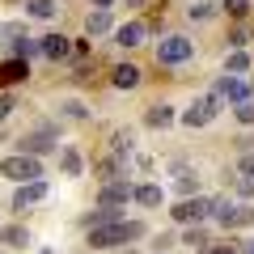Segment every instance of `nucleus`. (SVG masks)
I'll return each instance as SVG.
<instances>
[{
  "mask_svg": "<svg viewBox=\"0 0 254 254\" xmlns=\"http://www.w3.org/2000/svg\"><path fill=\"white\" fill-rule=\"evenodd\" d=\"M136 237H144V225L140 220H110V225H93L89 229V246L93 250H115V246H127L136 242Z\"/></svg>",
  "mask_w": 254,
  "mask_h": 254,
  "instance_id": "obj_1",
  "label": "nucleus"
},
{
  "mask_svg": "<svg viewBox=\"0 0 254 254\" xmlns=\"http://www.w3.org/2000/svg\"><path fill=\"white\" fill-rule=\"evenodd\" d=\"M212 216L220 229H246L254 225V208L250 203H233V199H212Z\"/></svg>",
  "mask_w": 254,
  "mask_h": 254,
  "instance_id": "obj_2",
  "label": "nucleus"
},
{
  "mask_svg": "<svg viewBox=\"0 0 254 254\" xmlns=\"http://www.w3.org/2000/svg\"><path fill=\"white\" fill-rule=\"evenodd\" d=\"M0 174L13 178V182H34V178H43V161L30 157V153H13V157L0 161Z\"/></svg>",
  "mask_w": 254,
  "mask_h": 254,
  "instance_id": "obj_3",
  "label": "nucleus"
},
{
  "mask_svg": "<svg viewBox=\"0 0 254 254\" xmlns=\"http://www.w3.org/2000/svg\"><path fill=\"white\" fill-rule=\"evenodd\" d=\"M216 115H220V93H203V98H195L178 119H182L187 127H208Z\"/></svg>",
  "mask_w": 254,
  "mask_h": 254,
  "instance_id": "obj_4",
  "label": "nucleus"
},
{
  "mask_svg": "<svg viewBox=\"0 0 254 254\" xmlns=\"http://www.w3.org/2000/svg\"><path fill=\"white\" fill-rule=\"evenodd\" d=\"M190 55H195V43L187 34H170L157 43V64H187Z\"/></svg>",
  "mask_w": 254,
  "mask_h": 254,
  "instance_id": "obj_5",
  "label": "nucleus"
},
{
  "mask_svg": "<svg viewBox=\"0 0 254 254\" xmlns=\"http://www.w3.org/2000/svg\"><path fill=\"white\" fill-rule=\"evenodd\" d=\"M170 216L178 220V225H199V220L212 216V199H203V195H187V199H182Z\"/></svg>",
  "mask_w": 254,
  "mask_h": 254,
  "instance_id": "obj_6",
  "label": "nucleus"
},
{
  "mask_svg": "<svg viewBox=\"0 0 254 254\" xmlns=\"http://www.w3.org/2000/svg\"><path fill=\"white\" fill-rule=\"evenodd\" d=\"M47 199V182L34 178V182H17V190H13V212H26L30 203H43Z\"/></svg>",
  "mask_w": 254,
  "mask_h": 254,
  "instance_id": "obj_7",
  "label": "nucleus"
},
{
  "mask_svg": "<svg viewBox=\"0 0 254 254\" xmlns=\"http://www.w3.org/2000/svg\"><path fill=\"white\" fill-rule=\"evenodd\" d=\"M60 144V136L55 131H30V136H21V153H30V157H43V153H51V148Z\"/></svg>",
  "mask_w": 254,
  "mask_h": 254,
  "instance_id": "obj_8",
  "label": "nucleus"
},
{
  "mask_svg": "<svg viewBox=\"0 0 254 254\" xmlns=\"http://www.w3.org/2000/svg\"><path fill=\"white\" fill-rule=\"evenodd\" d=\"M30 76V64L26 60H4L0 64V89H13L17 81H26Z\"/></svg>",
  "mask_w": 254,
  "mask_h": 254,
  "instance_id": "obj_9",
  "label": "nucleus"
},
{
  "mask_svg": "<svg viewBox=\"0 0 254 254\" xmlns=\"http://www.w3.org/2000/svg\"><path fill=\"white\" fill-rule=\"evenodd\" d=\"M216 93H220V98H229V102H246V98H250L246 81H242V76H233V72H225L216 81Z\"/></svg>",
  "mask_w": 254,
  "mask_h": 254,
  "instance_id": "obj_10",
  "label": "nucleus"
},
{
  "mask_svg": "<svg viewBox=\"0 0 254 254\" xmlns=\"http://www.w3.org/2000/svg\"><path fill=\"white\" fill-rule=\"evenodd\" d=\"M127 199H131V187H127V182H102V190H98V203H110V208H123Z\"/></svg>",
  "mask_w": 254,
  "mask_h": 254,
  "instance_id": "obj_11",
  "label": "nucleus"
},
{
  "mask_svg": "<svg viewBox=\"0 0 254 254\" xmlns=\"http://www.w3.org/2000/svg\"><path fill=\"white\" fill-rule=\"evenodd\" d=\"M115 43L127 47V51L140 47V43H144V21H127V26H119V30H115Z\"/></svg>",
  "mask_w": 254,
  "mask_h": 254,
  "instance_id": "obj_12",
  "label": "nucleus"
},
{
  "mask_svg": "<svg viewBox=\"0 0 254 254\" xmlns=\"http://www.w3.org/2000/svg\"><path fill=\"white\" fill-rule=\"evenodd\" d=\"M43 55H47V60H68V55H72V38L47 34V38H43Z\"/></svg>",
  "mask_w": 254,
  "mask_h": 254,
  "instance_id": "obj_13",
  "label": "nucleus"
},
{
  "mask_svg": "<svg viewBox=\"0 0 254 254\" xmlns=\"http://www.w3.org/2000/svg\"><path fill=\"white\" fill-rule=\"evenodd\" d=\"M110 85H115V89H136L140 85V68L136 64H119L115 72H110Z\"/></svg>",
  "mask_w": 254,
  "mask_h": 254,
  "instance_id": "obj_14",
  "label": "nucleus"
},
{
  "mask_svg": "<svg viewBox=\"0 0 254 254\" xmlns=\"http://www.w3.org/2000/svg\"><path fill=\"white\" fill-rule=\"evenodd\" d=\"M0 246H9V250H26V246H30L26 225H4V229H0Z\"/></svg>",
  "mask_w": 254,
  "mask_h": 254,
  "instance_id": "obj_15",
  "label": "nucleus"
},
{
  "mask_svg": "<svg viewBox=\"0 0 254 254\" xmlns=\"http://www.w3.org/2000/svg\"><path fill=\"white\" fill-rule=\"evenodd\" d=\"M131 199H136L140 208H157V203H161V187H157V182H144V187H131Z\"/></svg>",
  "mask_w": 254,
  "mask_h": 254,
  "instance_id": "obj_16",
  "label": "nucleus"
},
{
  "mask_svg": "<svg viewBox=\"0 0 254 254\" xmlns=\"http://www.w3.org/2000/svg\"><path fill=\"white\" fill-rule=\"evenodd\" d=\"M106 30H110V9H93L89 17H85V34H89V38L106 34Z\"/></svg>",
  "mask_w": 254,
  "mask_h": 254,
  "instance_id": "obj_17",
  "label": "nucleus"
},
{
  "mask_svg": "<svg viewBox=\"0 0 254 254\" xmlns=\"http://www.w3.org/2000/svg\"><path fill=\"white\" fill-rule=\"evenodd\" d=\"M60 170L68 174V178H81V170H85V161H81V153H76L72 144H68V148H64V153H60Z\"/></svg>",
  "mask_w": 254,
  "mask_h": 254,
  "instance_id": "obj_18",
  "label": "nucleus"
},
{
  "mask_svg": "<svg viewBox=\"0 0 254 254\" xmlns=\"http://www.w3.org/2000/svg\"><path fill=\"white\" fill-rule=\"evenodd\" d=\"M34 55H43V43H34V38H26V34L13 43V60H26V64H30Z\"/></svg>",
  "mask_w": 254,
  "mask_h": 254,
  "instance_id": "obj_19",
  "label": "nucleus"
},
{
  "mask_svg": "<svg viewBox=\"0 0 254 254\" xmlns=\"http://www.w3.org/2000/svg\"><path fill=\"white\" fill-rule=\"evenodd\" d=\"M174 119H178V115H174V106H153V110L144 115V123H148V127H170Z\"/></svg>",
  "mask_w": 254,
  "mask_h": 254,
  "instance_id": "obj_20",
  "label": "nucleus"
},
{
  "mask_svg": "<svg viewBox=\"0 0 254 254\" xmlns=\"http://www.w3.org/2000/svg\"><path fill=\"white\" fill-rule=\"evenodd\" d=\"M178 190L182 195H199V174L187 170V165H178Z\"/></svg>",
  "mask_w": 254,
  "mask_h": 254,
  "instance_id": "obj_21",
  "label": "nucleus"
},
{
  "mask_svg": "<svg viewBox=\"0 0 254 254\" xmlns=\"http://www.w3.org/2000/svg\"><path fill=\"white\" fill-rule=\"evenodd\" d=\"M55 9H60L55 0H30V4H26V13H30V17H38V21L55 17Z\"/></svg>",
  "mask_w": 254,
  "mask_h": 254,
  "instance_id": "obj_22",
  "label": "nucleus"
},
{
  "mask_svg": "<svg viewBox=\"0 0 254 254\" xmlns=\"http://www.w3.org/2000/svg\"><path fill=\"white\" fill-rule=\"evenodd\" d=\"M225 72H233V76L250 72V55H246L242 47H237V51H233V55H229V60H225Z\"/></svg>",
  "mask_w": 254,
  "mask_h": 254,
  "instance_id": "obj_23",
  "label": "nucleus"
},
{
  "mask_svg": "<svg viewBox=\"0 0 254 254\" xmlns=\"http://www.w3.org/2000/svg\"><path fill=\"white\" fill-rule=\"evenodd\" d=\"M237 119H242L246 127H254V98H246V102H237V110H233Z\"/></svg>",
  "mask_w": 254,
  "mask_h": 254,
  "instance_id": "obj_24",
  "label": "nucleus"
},
{
  "mask_svg": "<svg viewBox=\"0 0 254 254\" xmlns=\"http://www.w3.org/2000/svg\"><path fill=\"white\" fill-rule=\"evenodd\" d=\"M13 110H17V98H13L9 89H0V123H4V119H9Z\"/></svg>",
  "mask_w": 254,
  "mask_h": 254,
  "instance_id": "obj_25",
  "label": "nucleus"
},
{
  "mask_svg": "<svg viewBox=\"0 0 254 254\" xmlns=\"http://www.w3.org/2000/svg\"><path fill=\"white\" fill-rule=\"evenodd\" d=\"M237 174L254 178V148H246V153H242V161H237Z\"/></svg>",
  "mask_w": 254,
  "mask_h": 254,
  "instance_id": "obj_26",
  "label": "nucleus"
},
{
  "mask_svg": "<svg viewBox=\"0 0 254 254\" xmlns=\"http://www.w3.org/2000/svg\"><path fill=\"white\" fill-rule=\"evenodd\" d=\"M225 9H229V17H246L250 13V0H225Z\"/></svg>",
  "mask_w": 254,
  "mask_h": 254,
  "instance_id": "obj_27",
  "label": "nucleus"
},
{
  "mask_svg": "<svg viewBox=\"0 0 254 254\" xmlns=\"http://www.w3.org/2000/svg\"><path fill=\"white\" fill-rule=\"evenodd\" d=\"M182 242H187V246H208V233H203V229H187Z\"/></svg>",
  "mask_w": 254,
  "mask_h": 254,
  "instance_id": "obj_28",
  "label": "nucleus"
},
{
  "mask_svg": "<svg viewBox=\"0 0 254 254\" xmlns=\"http://www.w3.org/2000/svg\"><path fill=\"white\" fill-rule=\"evenodd\" d=\"M127 153H131V136L119 131V136H115V157H127Z\"/></svg>",
  "mask_w": 254,
  "mask_h": 254,
  "instance_id": "obj_29",
  "label": "nucleus"
},
{
  "mask_svg": "<svg viewBox=\"0 0 254 254\" xmlns=\"http://www.w3.org/2000/svg\"><path fill=\"white\" fill-rule=\"evenodd\" d=\"M212 13H216V4H195V9H190V21H208Z\"/></svg>",
  "mask_w": 254,
  "mask_h": 254,
  "instance_id": "obj_30",
  "label": "nucleus"
},
{
  "mask_svg": "<svg viewBox=\"0 0 254 254\" xmlns=\"http://www.w3.org/2000/svg\"><path fill=\"white\" fill-rule=\"evenodd\" d=\"M64 115H68V119H85V106H81V102H64Z\"/></svg>",
  "mask_w": 254,
  "mask_h": 254,
  "instance_id": "obj_31",
  "label": "nucleus"
},
{
  "mask_svg": "<svg viewBox=\"0 0 254 254\" xmlns=\"http://www.w3.org/2000/svg\"><path fill=\"white\" fill-rule=\"evenodd\" d=\"M21 34H26V26H13V21H9V26H0V38H21Z\"/></svg>",
  "mask_w": 254,
  "mask_h": 254,
  "instance_id": "obj_32",
  "label": "nucleus"
},
{
  "mask_svg": "<svg viewBox=\"0 0 254 254\" xmlns=\"http://www.w3.org/2000/svg\"><path fill=\"white\" fill-rule=\"evenodd\" d=\"M242 195H254V178H246V174H237V182H233Z\"/></svg>",
  "mask_w": 254,
  "mask_h": 254,
  "instance_id": "obj_33",
  "label": "nucleus"
},
{
  "mask_svg": "<svg viewBox=\"0 0 254 254\" xmlns=\"http://www.w3.org/2000/svg\"><path fill=\"white\" fill-rule=\"evenodd\" d=\"M208 254H242V250H233V246H208Z\"/></svg>",
  "mask_w": 254,
  "mask_h": 254,
  "instance_id": "obj_34",
  "label": "nucleus"
},
{
  "mask_svg": "<svg viewBox=\"0 0 254 254\" xmlns=\"http://www.w3.org/2000/svg\"><path fill=\"white\" fill-rule=\"evenodd\" d=\"M93 4H98V9H110V4H115V0H93Z\"/></svg>",
  "mask_w": 254,
  "mask_h": 254,
  "instance_id": "obj_35",
  "label": "nucleus"
},
{
  "mask_svg": "<svg viewBox=\"0 0 254 254\" xmlns=\"http://www.w3.org/2000/svg\"><path fill=\"white\" fill-rule=\"evenodd\" d=\"M250 254H254V242H250Z\"/></svg>",
  "mask_w": 254,
  "mask_h": 254,
  "instance_id": "obj_36",
  "label": "nucleus"
},
{
  "mask_svg": "<svg viewBox=\"0 0 254 254\" xmlns=\"http://www.w3.org/2000/svg\"><path fill=\"white\" fill-rule=\"evenodd\" d=\"M0 254H4V250H0Z\"/></svg>",
  "mask_w": 254,
  "mask_h": 254,
  "instance_id": "obj_37",
  "label": "nucleus"
}]
</instances>
